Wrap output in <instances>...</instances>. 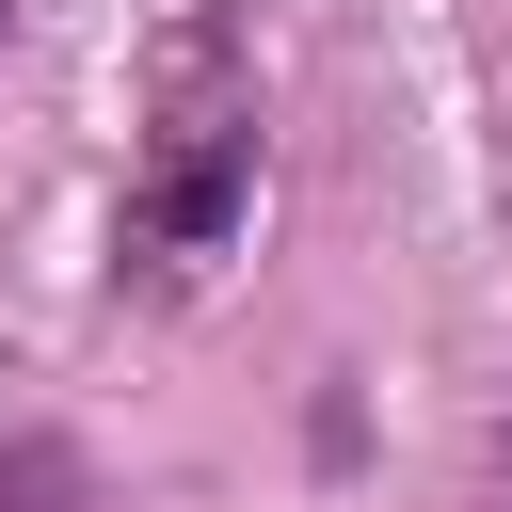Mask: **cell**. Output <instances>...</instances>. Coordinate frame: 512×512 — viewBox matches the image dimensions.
<instances>
[{"instance_id":"obj_2","label":"cell","mask_w":512,"mask_h":512,"mask_svg":"<svg viewBox=\"0 0 512 512\" xmlns=\"http://www.w3.org/2000/svg\"><path fill=\"white\" fill-rule=\"evenodd\" d=\"M0 512H96V464H80L64 432H16V448H0Z\"/></svg>"},{"instance_id":"obj_4","label":"cell","mask_w":512,"mask_h":512,"mask_svg":"<svg viewBox=\"0 0 512 512\" xmlns=\"http://www.w3.org/2000/svg\"><path fill=\"white\" fill-rule=\"evenodd\" d=\"M0 32H16V0H0Z\"/></svg>"},{"instance_id":"obj_1","label":"cell","mask_w":512,"mask_h":512,"mask_svg":"<svg viewBox=\"0 0 512 512\" xmlns=\"http://www.w3.org/2000/svg\"><path fill=\"white\" fill-rule=\"evenodd\" d=\"M256 208V96L224 80V16L176 48V96H160V144H144V192H128V256L144 288H192Z\"/></svg>"},{"instance_id":"obj_3","label":"cell","mask_w":512,"mask_h":512,"mask_svg":"<svg viewBox=\"0 0 512 512\" xmlns=\"http://www.w3.org/2000/svg\"><path fill=\"white\" fill-rule=\"evenodd\" d=\"M496 480H512V416H496Z\"/></svg>"}]
</instances>
